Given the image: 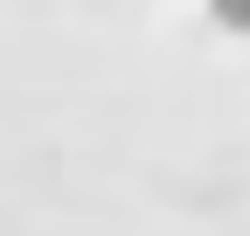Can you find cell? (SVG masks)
Segmentation results:
<instances>
[{
	"mask_svg": "<svg viewBox=\"0 0 250 236\" xmlns=\"http://www.w3.org/2000/svg\"><path fill=\"white\" fill-rule=\"evenodd\" d=\"M208 7H215V21H223V28L250 35V0H208Z\"/></svg>",
	"mask_w": 250,
	"mask_h": 236,
	"instance_id": "obj_1",
	"label": "cell"
}]
</instances>
